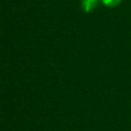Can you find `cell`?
<instances>
[{
	"label": "cell",
	"instance_id": "cell-1",
	"mask_svg": "<svg viewBox=\"0 0 131 131\" xmlns=\"http://www.w3.org/2000/svg\"><path fill=\"white\" fill-rule=\"evenodd\" d=\"M98 1L99 0H82V7L86 12H90L97 6Z\"/></svg>",
	"mask_w": 131,
	"mask_h": 131
},
{
	"label": "cell",
	"instance_id": "cell-2",
	"mask_svg": "<svg viewBox=\"0 0 131 131\" xmlns=\"http://www.w3.org/2000/svg\"><path fill=\"white\" fill-rule=\"evenodd\" d=\"M101 1L105 6L108 7H115L121 2V0H101Z\"/></svg>",
	"mask_w": 131,
	"mask_h": 131
}]
</instances>
